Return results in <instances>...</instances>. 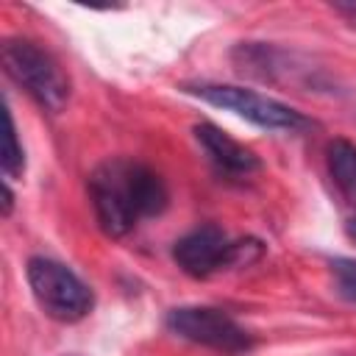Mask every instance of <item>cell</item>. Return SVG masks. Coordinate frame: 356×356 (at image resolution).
Returning a JSON list of instances; mask_svg holds the SVG:
<instances>
[{"label": "cell", "mask_w": 356, "mask_h": 356, "mask_svg": "<svg viewBox=\"0 0 356 356\" xmlns=\"http://www.w3.org/2000/svg\"><path fill=\"white\" fill-rule=\"evenodd\" d=\"M89 200L100 231L111 239L128 236L139 220L167 209V186L161 175L136 159H108L89 175Z\"/></svg>", "instance_id": "6da1fadb"}, {"label": "cell", "mask_w": 356, "mask_h": 356, "mask_svg": "<svg viewBox=\"0 0 356 356\" xmlns=\"http://www.w3.org/2000/svg\"><path fill=\"white\" fill-rule=\"evenodd\" d=\"M3 67L8 78L22 86L33 103L50 114H61L70 103V78L61 64L31 39L3 42Z\"/></svg>", "instance_id": "7a4b0ae2"}, {"label": "cell", "mask_w": 356, "mask_h": 356, "mask_svg": "<svg viewBox=\"0 0 356 356\" xmlns=\"http://www.w3.org/2000/svg\"><path fill=\"white\" fill-rule=\"evenodd\" d=\"M186 95L200 97L203 103H211L217 108L234 111L236 117L267 128V131H303L312 128L314 120H309L303 111L267 97L256 89H245V86H234V83H184L181 86Z\"/></svg>", "instance_id": "3957f363"}, {"label": "cell", "mask_w": 356, "mask_h": 356, "mask_svg": "<svg viewBox=\"0 0 356 356\" xmlns=\"http://www.w3.org/2000/svg\"><path fill=\"white\" fill-rule=\"evenodd\" d=\"M28 284L39 309L58 323H78L95 306L92 289L67 264L56 259H28Z\"/></svg>", "instance_id": "277c9868"}, {"label": "cell", "mask_w": 356, "mask_h": 356, "mask_svg": "<svg viewBox=\"0 0 356 356\" xmlns=\"http://www.w3.org/2000/svg\"><path fill=\"white\" fill-rule=\"evenodd\" d=\"M261 253V242L256 239H236L231 242L228 234L217 225H200L189 234H184L172 245L175 264L192 275V278H209L220 270L248 264Z\"/></svg>", "instance_id": "5b68a950"}, {"label": "cell", "mask_w": 356, "mask_h": 356, "mask_svg": "<svg viewBox=\"0 0 356 356\" xmlns=\"http://www.w3.org/2000/svg\"><path fill=\"white\" fill-rule=\"evenodd\" d=\"M167 328L181 339L225 353H239L253 345V337L231 314L214 306H178L167 314Z\"/></svg>", "instance_id": "8992f818"}, {"label": "cell", "mask_w": 356, "mask_h": 356, "mask_svg": "<svg viewBox=\"0 0 356 356\" xmlns=\"http://www.w3.org/2000/svg\"><path fill=\"white\" fill-rule=\"evenodd\" d=\"M195 139L203 147V153L209 156V161L225 175H250L261 167L259 156L250 147L239 145L236 139H231L225 131H220L211 122L195 125Z\"/></svg>", "instance_id": "52a82bcc"}, {"label": "cell", "mask_w": 356, "mask_h": 356, "mask_svg": "<svg viewBox=\"0 0 356 356\" xmlns=\"http://www.w3.org/2000/svg\"><path fill=\"white\" fill-rule=\"evenodd\" d=\"M325 164L337 189L356 203V145L350 139H331L325 147Z\"/></svg>", "instance_id": "ba28073f"}, {"label": "cell", "mask_w": 356, "mask_h": 356, "mask_svg": "<svg viewBox=\"0 0 356 356\" xmlns=\"http://www.w3.org/2000/svg\"><path fill=\"white\" fill-rule=\"evenodd\" d=\"M0 164H3L6 178H19L25 172V150L19 145V136H17V125H14L11 111H6V134H3V156H0Z\"/></svg>", "instance_id": "9c48e42d"}, {"label": "cell", "mask_w": 356, "mask_h": 356, "mask_svg": "<svg viewBox=\"0 0 356 356\" xmlns=\"http://www.w3.org/2000/svg\"><path fill=\"white\" fill-rule=\"evenodd\" d=\"M331 267H334V275H337V284H339L342 298H348L350 303H356V261L337 259Z\"/></svg>", "instance_id": "30bf717a"}, {"label": "cell", "mask_w": 356, "mask_h": 356, "mask_svg": "<svg viewBox=\"0 0 356 356\" xmlns=\"http://www.w3.org/2000/svg\"><path fill=\"white\" fill-rule=\"evenodd\" d=\"M11 206H14V192L8 189V184H3V214L6 217L11 214Z\"/></svg>", "instance_id": "8fae6325"}, {"label": "cell", "mask_w": 356, "mask_h": 356, "mask_svg": "<svg viewBox=\"0 0 356 356\" xmlns=\"http://www.w3.org/2000/svg\"><path fill=\"white\" fill-rule=\"evenodd\" d=\"M348 234H350V239H356V217L348 220Z\"/></svg>", "instance_id": "7c38bea8"}]
</instances>
